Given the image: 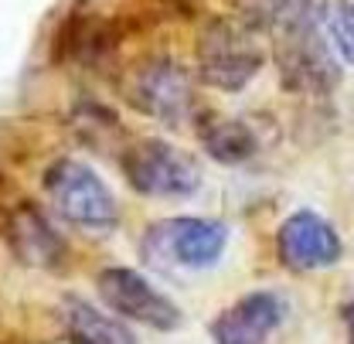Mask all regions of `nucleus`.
Listing matches in <instances>:
<instances>
[{"label": "nucleus", "instance_id": "f257e3e1", "mask_svg": "<svg viewBox=\"0 0 354 344\" xmlns=\"http://www.w3.org/2000/svg\"><path fill=\"white\" fill-rule=\"evenodd\" d=\"M266 48L259 35L239 17H215L198 38V75L221 92L245 89L263 69Z\"/></svg>", "mask_w": 354, "mask_h": 344}, {"label": "nucleus", "instance_id": "f03ea898", "mask_svg": "<svg viewBox=\"0 0 354 344\" xmlns=\"http://www.w3.org/2000/svg\"><path fill=\"white\" fill-rule=\"evenodd\" d=\"M228 246V228L215 218H191L180 215L160 221L143 239V256L157 269H212L218 266Z\"/></svg>", "mask_w": 354, "mask_h": 344}, {"label": "nucleus", "instance_id": "7ed1b4c3", "mask_svg": "<svg viewBox=\"0 0 354 344\" xmlns=\"http://www.w3.org/2000/svg\"><path fill=\"white\" fill-rule=\"evenodd\" d=\"M44 191L51 194L62 215L86 232H109L120 218L113 191L86 161H75V157L55 161L44 171Z\"/></svg>", "mask_w": 354, "mask_h": 344}, {"label": "nucleus", "instance_id": "20e7f679", "mask_svg": "<svg viewBox=\"0 0 354 344\" xmlns=\"http://www.w3.org/2000/svg\"><path fill=\"white\" fill-rule=\"evenodd\" d=\"M123 168H127V181L147 198H191L205 181L201 164L167 140L136 143L127 154Z\"/></svg>", "mask_w": 354, "mask_h": 344}, {"label": "nucleus", "instance_id": "39448f33", "mask_svg": "<svg viewBox=\"0 0 354 344\" xmlns=\"http://www.w3.org/2000/svg\"><path fill=\"white\" fill-rule=\"evenodd\" d=\"M127 96L143 116L167 123V127H180L194 109L191 75L184 72V65H177L174 58H164V55L143 62L133 72Z\"/></svg>", "mask_w": 354, "mask_h": 344}, {"label": "nucleus", "instance_id": "423d86ee", "mask_svg": "<svg viewBox=\"0 0 354 344\" xmlns=\"http://www.w3.org/2000/svg\"><path fill=\"white\" fill-rule=\"evenodd\" d=\"M99 297L133 324H143L153 331L180 327V310L143 273H136L130 266H106L99 273Z\"/></svg>", "mask_w": 354, "mask_h": 344}, {"label": "nucleus", "instance_id": "0eeeda50", "mask_svg": "<svg viewBox=\"0 0 354 344\" xmlns=\"http://www.w3.org/2000/svg\"><path fill=\"white\" fill-rule=\"evenodd\" d=\"M276 253L283 259L286 269L293 273H313V269H327L334 266L344 246H341V235L337 228L327 221L324 215L300 208L286 218L276 232Z\"/></svg>", "mask_w": 354, "mask_h": 344}, {"label": "nucleus", "instance_id": "6e6552de", "mask_svg": "<svg viewBox=\"0 0 354 344\" xmlns=\"http://www.w3.org/2000/svg\"><path fill=\"white\" fill-rule=\"evenodd\" d=\"M286 320V303L272 290H252L212 320L215 344H269L272 331Z\"/></svg>", "mask_w": 354, "mask_h": 344}, {"label": "nucleus", "instance_id": "1a4fd4ad", "mask_svg": "<svg viewBox=\"0 0 354 344\" xmlns=\"http://www.w3.org/2000/svg\"><path fill=\"white\" fill-rule=\"evenodd\" d=\"M7 242H10L14 256L35 269H55L65 259V239L35 205H21L17 212H10Z\"/></svg>", "mask_w": 354, "mask_h": 344}, {"label": "nucleus", "instance_id": "9d476101", "mask_svg": "<svg viewBox=\"0 0 354 344\" xmlns=\"http://www.w3.org/2000/svg\"><path fill=\"white\" fill-rule=\"evenodd\" d=\"M239 14L256 35H269L276 44L320 31L310 0H239Z\"/></svg>", "mask_w": 354, "mask_h": 344}, {"label": "nucleus", "instance_id": "9b49d317", "mask_svg": "<svg viewBox=\"0 0 354 344\" xmlns=\"http://www.w3.org/2000/svg\"><path fill=\"white\" fill-rule=\"evenodd\" d=\"M62 317H65V331L72 344H136V334L123 320L102 314L99 307L79 300V297L65 300Z\"/></svg>", "mask_w": 354, "mask_h": 344}, {"label": "nucleus", "instance_id": "f8f14e48", "mask_svg": "<svg viewBox=\"0 0 354 344\" xmlns=\"http://www.w3.org/2000/svg\"><path fill=\"white\" fill-rule=\"evenodd\" d=\"M201 143H205V150H208L212 161L228 164V168L245 164L256 154L252 129L245 127V123H239V120H215V123L201 127Z\"/></svg>", "mask_w": 354, "mask_h": 344}, {"label": "nucleus", "instance_id": "ddd939ff", "mask_svg": "<svg viewBox=\"0 0 354 344\" xmlns=\"http://www.w3.org/2000/svg\"><path fill=\"white\" fill-rule=\"evenodd\" d=\"M324 35L330 38L334 51L354 65V0H324L317 10Z\"/></svg>", "mask_w": 354, "mask_h": 344}, {"label": "nucleus", "instance_id": "4468645a", "mask_svg": "<svg viewBox=\"0 0 354 344\" xmlns=\"http://www.w3.org/2000/svg\"><path fill=\"white\" fill-rule=\"evenodd\" d=\"M153 3H160L167 10H180V14H194V7H198V0H153Z\"/></svg>", "mask_w": 354, "mask_h": 344}, {"label": "nucleus", "instance_id": "2eb2a0df", "mask_svg": "<svg viewBox=\"0 0 354 344\" xmlns=\"http://www.w3.org/2000/svg\"><path fill=\"white\" fill-rule=\"evenodd\" d=\"M348 327H351V344H354V297L348 303Z\"/></svg>", "mask_w": 354, "mask_h": 344}]
</instances>
